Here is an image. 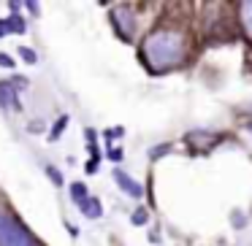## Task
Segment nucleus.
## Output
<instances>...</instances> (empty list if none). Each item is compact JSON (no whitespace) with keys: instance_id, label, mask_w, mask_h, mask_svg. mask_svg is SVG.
<instances>
[{"instance_id":"2","label":"nucleus","mask_w":252,"mask_h":246,"mask_svg":"<svg viewBox=\"0 0 252 246\" xmlns=\"http://www.w3.org/2000/svg\"><path fill=\"white\" fill-rule=\"evenodd\" d=\"M0 246H38V241L8 214L0 211Z\"/></svg>"},{"instance_id":"4","label":"nucleus","mask_w":252,"mask_h":246,"mask_svg":"<svg viewBox=\"0 0 252 246\" xmlns=\"http://www.w3.org/2000/svg\"><path fill=\"white\" fill-rule=\"evenodd\" d=\"M114 179H117V184H120V190H125L130 197H141V195H144V187H138L127 173H122V170H114Z\"/></svg>"},{"instance_id":"14","label":"nucleus","mask_w":252,"mask_h":246,"mask_svg":"<svg viewBox=\"0 0 252 246\" xmlns=\"http://www.w3.org/2000/svg\"><path fill=\"white\" fill-rule=\"evenodd\" d=\"M49 176H52V179H55V181H57V184H60V181H63V179H60V173H57V170H55V168H49Z\"/></svg>"},{"instance_id":"5","label":"nucleus","mask_w":252,"mask_h":246,"mask_svg":"<svg viewBox=\"0 0 252 246\" xmlns=\"http://www.w3.org/2000/svg\"><path fill=\"white\" fill-rule=\"evenodd\" d=\"M239 17H241V27H244L247 38L252 41V0H247V3H241V11H239Z\"/></svg>"},{"instance_id":"11","label":"nucleus","mask_w":252,"mask_h":246,"mask_svg":"<svg viewBox=\"0 0 252 246\" xmlns=\"http://www.w3.org/2000/svg\"><path fill=\"white\" fill-rule=\"evenodd\" d=\"M133 222H136V224H144V222H147V211H144V208H138V211L133 214Z\"/></svg>"},{"instance_id":"10","label":"nucleus","mask_w":252,"mask_h":246,"mask_svg":"<svg viewBox=\"0 0 252 246\" xmlns=\"http://www.w3.org/2000/svg\"><path fill=\"white\" fill-rule=\"evenodd\" d=\"M19 55H22V60H25V62H35V60H38L33 49H19Z\"/></svg>"},{"instance_id":"8","label":"nucleus","mask_w":252,"mask_h":246,"mask_svg":"<svg viewBox=\"0 0 252 246\" xmlns=\"http://www.w3.org/2000/svg\"><path fill=\"white\" fill-rule=\"evenodd\" d=\"M71 195H73V200L82 206V203L87 200V187H84V184H73V187H71Z\"/></svg>"},{"instance_id":"1","label":"nucleus","mask_w":252,"mask_h":246,"mask_svg":"<svg viewBox=\"0 0 252 246\" xmlns=\"http://www.w3.org/2000/svg\"><path fill=\"white\" fill-rule=\"evenodd\" d=\"M141 55L152 73L171 71L185 60V38L174 30H158V33L147 35Z\"/></svg>"},{"instance_id":"12","label":"nucleus","mask_w":252,"mask_h":246,"mask_svg":"<svg viewBox=\"0 0 252 246\" xmlns=\"http://www.w3.org/2000/svg\"><path fill=\"white\" fill-rule=\"evenodd\" d=\"M11 33V25H8V19H0V38H3V35H8Z\"/></svg>"},{"instance_id":"9","label":"nucleus","mask_w":252,"mask_h":246,"mask_svg":"<svg viewBox=\"0 0 252 246\" xmlns=\"http://www.w3.org/2000/svg\"><path fill=\"white\" fill-rule=\"evenodd\" d=\"M68 125V116H63V119H60V125H55V127H52V141H57V136H60V133H63V127H65Z\"/></svg>"},{"instance_id":"13","label":"nucleus","mask_w":252,"mask_h":246,"mask_svg":"<svg viewBox=\"0 0 252 246\" xmlns=\"http://www.w3.org/2000/svg\"><path fill=\"white\" fill-rule=\"evenodd\" d=\"M0 65H3V68H11L14 62H11V57H6V55H0Z\"/></svg>"},{"instance_id":"3","label":"nucleus","mask_w":252,"mask_h":246,"mask_svg":"<svg viewBox=\"0 0 252 246\" xmlns=\"http://www.w3.org/2000/svg\"><path fill=\"white\" fill-rule=\"evenodd\" d=\"M111 22H114L120 38L133 41V33H136V17H133L130 8H114V11H111Z\"/></svg>"},{"instance_id":"7","label":"nucleus","mask_w":252,"mask_h":246,"mask_svg":"<svg viewBox=\"0 0 252 246\" xmlns=\"http://www.w3.org/2000/svg\"><path fill=\"white\" fill-rule=\"evenodd\" d=\"M0 106H11V109L19 111L17 92H11V87H8V84H0Z\"/></svg>"},{"instance_id":"6","label":"nucleus","mask_w":252,"mask_h":246,"mask_svg":"<svg viewBox=\"0 0 252 246\" xmlns=\"http://www.w3.org/2000/svg\"><path fill=\"white\" fill-rule=\"evenodd\" d=\"M79 208H82V214H84V217H90V219H98L100 214H103V208H100V203L95 200V197H87Z\"/></svg>"}]
</instances>
